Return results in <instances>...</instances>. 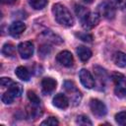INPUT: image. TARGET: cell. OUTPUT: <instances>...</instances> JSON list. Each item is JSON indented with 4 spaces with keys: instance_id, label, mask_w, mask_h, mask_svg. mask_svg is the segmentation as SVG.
<instances>
[{
    "instance_id": "9",
    "label": "cell",
    "mask_w": 126,
    "mask_h": 126,
    "mask_svg": "<svg viewBox=\"0 0 126 126\" xmlns=\"http://www.w3.org/2000/svg\"><path fill=\"white\" fill-rule=\"evenodd\" d=\"M56 60L59 64H61L64 67H71L74 63V57L72 53L67 50H64L58 53L56 56Z\"/></svg>"
},
{
    "instance_id": "30",
    "label": "cell",
    "mask_w": 126,
    "mask_h": 126,
    "mask_svg": "<svg viewBox=\"0 0 126 126\" xmlns=\"http://www.w3.org/2000/svg\"><path fill=\"white\" fill-rule=\"evenodd\" d=\"M115 6L119 9L126 8V0H115Z\"/></svg>"
},
{
    "instance_id": "13",
    "label": "cell",
    "mask_w": 126,
    "mask_h": 126,
    "mask_svg": "<svg viewBox=\"0 0 126 126\" xmlns=\"http://www.w3.org/2000/svg\"><path fill=\"white\" fill-rule=\"evenodd\" d=\"M77 54H78L79 58L81 59V61H83V62L88 61L92 57L91 49L84 46V45H80V46L77 47Z\"/></svg>"
},
{
    "instance_id": "29",
    "label": "cell",
    "mask_w": 126,
    "mask_h": 126,
    "mask_svg": "<svg viewBox=\"0 0 126 126\" xmlns=\"http://www.w3.org/2000/svg\"><path fill=\"white\" fill-rule=\"evenodd\" d=\"M13 83L11 78H7V77H2L0 79V85L2 88H8L11 84Z\"/></svg>"
},
{
    "instance_id": "10",
    "label": "cell",
    "mask_w": 126,
    "mask_h": 126,
    "mask_svg": "<svg viewBox=\"0 0 126 126\" xmlns=\"http://www.w3.org/2000/svg\"><path fill=\"white\" fill-rule=\"evenodd\" d=\"M25 30H26V25L20 21H16V22L12 23L9 27V32L13 36H18V35L22 34L25 32Z\"/></svg>"
},
{
    "instance_id": "19",
    "label": "cell",
    "mask_w": 126,
    "mask_h": 126,
    "mask_svg": "<svg viewBox=\"0 0 126 126\" xmlns=\"http://www.w3.org/2000/svg\"><path fill=\"white\" fill-rule=\"evenodd\" d=\"M2 53L7 57H14L16 54V50H15L14 45L11 43L4 44V46L2 48Z\"/></svg>"
},
{
    "instance_id": "3",
    "label": "cell",
    "mask_w": 126,
    "mask_h": 126,
    "mask_svg": "<svg viewBox=\"0 0 126 126\" xmlns=\"http://www.w3.org/2000/svg\"><path fill=\"white\" fill-rule=\"evenodd\" d=\"M97 10H98V14L100 16H102L103 18L107 19V20H112L115 17V14H116L115 5L110 0H104V1H102L98 5Z\"/></svg>"
},
{
    "instance_id": "26",
    "label": "cell",
    "mask_w": 126,
    "mask_h": 126,
    "mask_svg": "<svg viewBox=\"0 0 126 126\" xmlns=\"http://www.w3.org/2000/svg\"><path fill=\"white\" fill-rule=\"evenodd\" d=\"M76 36L79 37L81 40L87 41V42H91V41L93 40L92 34H90V33H88V32H77V33H76Z\"/></svg>"
},
{
    "instance_id": "28",
    "label": "cell",
    "mask_w": 126,
    "mask_h": 126,
    "mask_svg": "<svg viewBox=\"0 0 126 126\" xmlns=\"http://www.w3.org/2000/svg\"><path fill=\"white\" fill-rule=\"evenodd\" d=\"M40 124L41 125H47V126H55V125L59 124V121L55 117H48L47 119L43 120Z\"/></svg>"
},
{
    "instance_id": "12",
    "label": "cell",
    "mask_w": 126,
    "mask_h": 126,
    "mask_svg": "<svg viewBox=\"0 0 126 126\" xmlns=\"http://www.w3.org/2000/svg\"><path fill=\"white\" fill-rule=\"evenodd\" d=\"M56 81L52 78H44L41 81V87H42V91L45 94H50L52 93L55 89H56Z\"/></svg>"
},
{
    "instance_id": "8",
    "label": "cell",
    "mask_w": 126,
    "mask_h": 126,
    "mask_svg": "<svg viewBox=\"0 0 126 126\" xmlns=\"http://www.w3.org/2000/svg\"><path fill=\"white\" fill-rule=\"evenodd\" d=\"M18 51L23 59H29L33 54V44L32 41H24L18 45Z\"/></svg>"
},
{
    "instance_id": "7",
    "label": "cell",
    "mask_w": 126,
    "mask_h": 126,
    "mask_svg": "<svg viewBox=\"0 0 126 126\" xmlns=\"http://www.w3.org/2000/svg\"><path fill=\"white\" fill-rule=\"evenodd\" d=\"M79 77H80V81L83 84V86L87 89H93L95 85V81L94 78L93 77V75L90 73V71H88L87 69H82L79 73Z\"/></svg>"
},
{
    "instance_id": "2",
    "label": "cell",
    "mask_w": 126,
    "mask_h": 126,
    "mask_svg": "<svg viewBox=\"0 0 126 126\" xmlns=\"http://www.w3.org/2000/svg\"><path fill=\"white\" fill-rule=\"evenodd\" d=\"M112 81L114 83V93L118 97H126V77L121 73H113Z\"/></svg>"
},
{
    "instance_id": "6",
    "label": "cell",
    "mask_w": 126,
    "mask_h": 126,
    "mask_svg": "<svg viewBox=\"0 0 126 126\" xmlns=\"http://www.w3.org/2000/svg\"><path fill=\"white\" fill-rule=\"evenodd\" d=\"M64 89L66 90V92L68 94H70V96H71V99L73 101H75V104H78L80 103V100H81V93L80 91L77 89V87L75 86V84L73 82H70V81H67L64 83Z\"/></svg>"
},
{
    "instance_id": "27",
    "label": "cell",
    "mask_w": 126,
    "mask_h": 126,
    "mask_svg": "<svg viewBox=\"0 0 126 126\" xmlns=\"http://www.w3.org/2000/svg\"><path fill=\"white\" fill-rule=\"evenodd\" d=\"M76 14H77V16L82 20L88 13H89V11L85 8V7H83V6H76Z\"/></svg>"
},
{
    "instance_id": "15",
    "label": "cell",
    "mask_w": 126,
    "mask_h": 126,
    "mask_svg": "<svg viewBox=\"0 0 126 126\" xmlns=\"http://www.w3.org/2000/svg\"><path fill=\"white\" fill-rule=\"evenodd\" d=\"M8 92L16 98V97L21 96V94H23V87H22L21 84L16 83V82H13V83L8 87Z\"/></svg>"
},
{
    "instance_id": "21",
    "label": "cell",
    "mask_w": 126,
    "mask_h": 126,
    "mask_svg": "<svg viewBox=\"0 0 126 126\" xmlns=\"http://www.w3.org/2000/svg\"><path fill=\"white\" fill-rule=\"evenodd\" d=\"M115 121L117 124L122 125V126H126V111H121L118 112L115 115Z\"/></svg>"
},
{
    "instance_id": "18",
    "label": "cell",
    "mask_w": 126,
    "mask_h": 126,
    "mask_svg": "<svg viewBox=\"0 0 126 126\" xmlns=\"http://www.w3.org/2000/svg\"><path fill=\"white\" fill-rule=\"evenodd\" d=\"M15 74L22 81H29L30 80V73H29L28 69L26 67H24V66H19L16 69Z\"/></svg>"
},
{
    "instance_id": "23",
    "label": "cell",
    "mask_w": 126,
    "mask_h": 126,
    "mask_svg": "<svg viewBox=\"0 0 126 126\" xmlns=\"http://www.w3.org/2000/svg\"><path fill=\"white\" fill-rule=\"evenodd\" d=\"M28 97H29L31 103L37 104V105L40 104V98L37 96V94H36L33 91H29V92H28Z\"/></svg>"
},
{
    "instance_id": "4",
    "label": "cell",
    "mask_w": 126,
    "mask_h": 126,
    "mask_svg": "<svg viewBox=\"0 0 126 126\" xmlns=\"http://www.w3.org/2000/svg\"><path fill=\"white\" fill-rule=\"evenodd\" d=\"M90 108L92 110V112L97 116V117H102L106 114L107 109L106 106L104 104V102H102L101 100L97 99V98H93L90 101Z\"/></svg>"
},
{
    "instance_id": "11",
    "label": "cell",
    "mask_w": 126,
    "mask_h": 126,
    "mask_svg": "<svg viewBox=\"0 0 126 126\" xmlns=\"http://www.w3.org/2000/svg\"><path fill=\"white\" fill-rule=\"evenodd\" d=\"M53 104L60 109H65L69 105V99L65 94H57L53 98Z\"/></svg>"
},
{
    "instance_id": "14",
    "label": "cell",
    "mask_w": 126,
    "mask_h": 126,
    "mask_svg": "<svg viewBox=\"0 0 126 126\" xmlns=\"http://www.w3.org/2000/svg\"><path fill=\"white\" fill-rule=\"evenodd\" d=\"M112 60H113L114 64L116 66L121 67V68H125L126 67V54L124 52H121V51L115 52L113 54Z\"/></svg>"
},
{
    "instance_id": "16",
    "label": "cell",
    "mask_w": 126,
    "mask_h": 126,
    "mask_svg": "<svg viewBox=\"0 0 126 126\" xmlns=\"http://www.w3.org/2000/svg\"><path fill=\"white\" fill-rule=\"evenodd\" d=\"M94 72H95V76H96V78H97V80H98L99 87H101V88L104 87V85H105V81H106V78H107L106 72H105L102 68L97 67V66L94 67Z\"/></svg>"
},
{
    "instance_id": "20",
    "label": "cell",
    "mask_w": 126,
    "mask_h": 126,
    "mask_svg": "<svg viewBox=\"0 0 126 126\" xmlns=\"http://www.w3.org/2000/svg\"><path fill=\"white\" fill-rule=\"evenodd\" d=\"M30 4L33 9L40 10L46 6L47 0H30Z\"/></svg>"
},
{
    "instance_id": "22",
    "label": "cell",
    "mask_w": 126,
    "mask_h": 126,
    "mask_svg": "<svg viewBox=\"0 0 126 126\" xmlns=\"http://www.w3.org/2000/svg\"><path fill=\"white\" fill-rule=\"evenodd\" d=\"M76 123L79 124V125H83V126H86V125H93L92 121L90 120V118L86 115H79L76 119Z\"/></svg>"
},
{
    "instance_id": "31",
    "label": "cell",
    "mask_w": 126,
    "mask_h": 126,
    "mask_svg": "<svg viewBox=\"0 0 126 126\" xmlns=\"http://www.w3.org/2000/svg\"><path fill=\"white\" fill-rule=\"evenodd\" d=\"M2 1V3H4V4H13V3H15L17 0H1Z\"/></svg>"
},
{
    "instance_id": "5",
    "label": "cell",
    "mask_w": 126,
    "mask_h": 126,
    "mask_svg": "<svg viewBox=\"0 0 126 126\" xmlns=\"http://www.w3.org/2000/svg\"><path fill=\"white\" fill-rule=\"evenodd\" d=\"M99 14L98 13H94V12H89L82 20V25L85 29L90 30L94 28L98 23H99Z\"/></svg>"
},
{
    "instance_id": "1",
    "label": "cell",
    "mask_w": 126,
    "mask_h": 126,
    "mask_svg": "<svg viewBox=\"0 0 126 126\" xmlns=\"http://www.w3.org/2000/svg\"><path fill=\"white\" fill-rule=\"evenodd\" d=\"M52 13L56 22L65 27H72L74 24V18L70 11L62 4H54L52 7Z\"/></svg>"
},
{
    "instance_id": "24",
    "label": "cell",
    "mask_w": 126,
    "mask_h": 126,
    "mask_svg": "<svg viewBox=\"0 0 126 126\" xmlns=\"http://www.w3.org/2000/svg\"><path fill=\"white\" fill-rule=\"evenodd\" d=\"M51 51V47L48 45V44H42L40 45V47L38 48V54L41 56V57H45L47 56Z\"/></svg>"
},
{
    "instance_id": "17",
    "label": "cell",
    "mask_w": 126,
    "mask_h": 126,
    "mask_svg": "<svg viewBox=\"0 0 126 126\" xmlns=\"http://www.w3.org/2000/svg\"><path fill=\"white\" fill-rule=\"evenodd\" d=\"M41 35L43 36L44 39H48V41H50L52 43H61L63 41L60 36L53 33L51 31H45Z\"/></svg>"
},
{
    "instance_id": "25",
    "label": "cell",
    "mask_w": 126,
    "mask_h": 126,
    "mask_svg": "<svg viewBox=\"0 0 126 126\" xmlns=\"http://www.w3.org/2000/svg\"><path fill=\"white\" fill-rule=\"evenodd\" d=\"M2 101L5 103V104H10V103H12L13 101H14V99H15V97L7 91V92H5L3 94H2Z\"/></svg>"
},
{
    "instance_id": "32",
    "label": "cell",
    "mask_w": 126,
    "mask_h": 126,
    "mask_svg": "<svg viewBox=\"0 0 126 126\" xmlns=\"http://www.w3.org/2000/svg\"><path fill=\"white\" fill-rule=\"evenodd\" d=\"M86 3H88V4H91V3H93L94 2V0H84Z\"/></svg>"
}]
</instances>
